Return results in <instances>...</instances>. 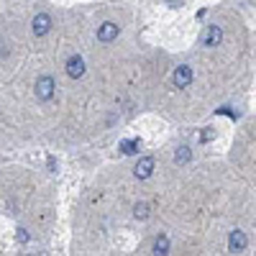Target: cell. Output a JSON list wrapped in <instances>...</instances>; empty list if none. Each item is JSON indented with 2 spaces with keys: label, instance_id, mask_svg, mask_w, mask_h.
<instances>
[{
  "label": "cell",
  "instance_id": "5b68a950",
  "mask_svg": "<svg viewBox=\"0 0 256 256\" xmlns=\"http://www.w3.org/2000/svg\"><path fill=\"white\" fill-rule=\"evenodd\" d=\"M118 34H120V26L113 24V20H105V24L98 28V38L105 41V44H108V41H113V38H118Z\"/></svg>",
  "mask_w": 256,
  "mask_h": 256
},
{
  "label": "cell",
  "instance_id": "4fadbf2b",
  "mask_svg": "<svg viewBox=\"0 0 256 256\" xmlns=\"http://www.w3.org/2000/svg\"><path fill=\"white\" fill-rule=\"evenodd\" d=\"M18 241H20V244L28 241V230H26V228H18Z\"/></svg>",
  "mask_w": 256,
  "mask_h": 256
},
{
  "label": "cell",
  "instance_id": "3957f363",
  "mask_svg": "<svg viewBox=\"0 0 256 256\" xmlns=\"http://www.w3.org/2000/svg\"><path fill=\"white\" fill-rule=\"evenodd\" d=\"M223 41V28L220 26H208L202 31V46H220Z\"/></svg>",
  "mask_w": 256,
  "mask_h": 256
},
{
  "label": "cell",
  "instance_id": "9c48e42d",
  "mask_svg": "<svg viewBox=\"0 0 256 256\" xmlns=\"http://www.w3.org/2000/svg\"><path fill=\"white\" fill-rule=\"evenodd\" d=\"M169 254V238L164 236H156V241H154V256H166Z\"/></svg>",
  "mask_w": 256,
  "mask_h": 256
},
{
  "label": "cell",
  "instance_id": "52a82bcc",
  "mask_svg": "<svg viewBox=\"0 0 256 256\" xmlns=\"http://www.w3.org/2000/svg\"><path fill=\"white\" fill-rule=\"evenodd\" d=\"M152 172H154V156H144V159H138V164L134 166V174H136L138 180L152 177Z\"/></svg>",
  "mask_w": 256,
  "mask_h": 256
},
{
  "label": "cell",
  "instance_id": "30bf717a",
  "mask_svg": "<svg viewBox=\"0 0 256 256\" xmlns=\"http://www.w3.org/2000/svg\"><path fill=\"white\" fill-rule=\"evenodd\" d=\"M190 159H192V152H190L187 146H180L177 152H174V164H187Z\"/></svg>",
  "mask_w": 256,
  "mask_h": 256
},
{
  "label": "cell",
  "instance_id": "277c9868",
  "mask_svg": "<svg viewBox=\"0 0 256 256\" xmlns=\"http://www.w3.org/2000/svg\"><path fill=\"white\" fill-rule=\"evenodd\" d=\"M248 246V236H246V233L244 230H230V238H228V248L233 251V254H238V251H244Z\"/></svg>",
  "mask_w": 256,
  "mask_h": 256
},
{
  "label": "cell",
  "instance_id": "8992f818",
  "mask_svg": "<svg viewBox=\"0 0 256 256\" xmlns=\"http://www.w3.org/2000/svg\"><path fill=\"white\" fill-rule=\"evenodd\" d=\"M67 74H70L72 80H80V77L84 74V59H82L80 54H72V56L67 59Z\"/></svg>",
  "mask_w": 256,
  "mask_h": 256
},
{
  "label": "cell",
  "instance_id": "7a4b0ae2",
  "mask_svg": "<svg viewBox=\"0 0 256 256\" xmlns=\"http://www.w3.org/2000/svg\"><path fill=\"white\" fill-rule=\"evenodd\" d=\"M31 31H34V36L49 34V31H52V16H49V13H36L34 20H31Z\"/></svg>",
  "mask_w": 256,
  "mask_h": 256
},
{
  "label": "cell",
  "instance_id": "6da1fadb",
  "mask_svg": "<svg viewBox=\"0 0 256 256\" xmlns=\"http://www.w3.org/2000/svg\"><path fill=\"white\" fill-rule=\"evenodd\" d=\"M54 90H56L54 77L44 74V77L36 80V98H38V100H52V98H54Z\"/></svg>",
  "mask_w": 256,
  "mask_h": 256
},
{
  "label": "cell",
  "instance_id": "8fae6325",
  "mask_svg": "<svg viewBox=\"0 0 256 256\" xmlns=\"http://www.w3.org/2000/svg\"><path fill=\"white\" fill-rule=\"evenodd\" d=\"M138 146H141L138 138H128V141L120 144V152H123V154H136V152H138Z\"/></svg>",
  "mask_w": 256,
  "mask_h": 256
},
{
  "label": "cell",
  "instance_id": "7c38bea8",
  "mask_svg": "<svg viewBox=\"0 0 256 256\" xmlns=\"http://www.w3.org/2000/svg\"><path fill=\"white\" fill-rule=\"evenodd\" d=\"M134 216H136L138 220H146V218H148V205H146V202H136Z\"/></svg>",
  "mask_w": 256,
  "mask_h": 256
},
{
  "label": "cell",
  "instance_id": "ba28073f",
  "mask_svg": "<svg viewBox=\"0 0 256 256\" xmlns=\"http://www.w3.org/2000/svg\"><path fill=\"white\" fill-rule=\"evenodd\" d=\"M172 82L177 84V88H187V84L192 82V67H187V64L177 67V70H174V74H172Z\"/></svg>",
  "mask_w": 256,
  "mask_h": 256
}]
</instances>
